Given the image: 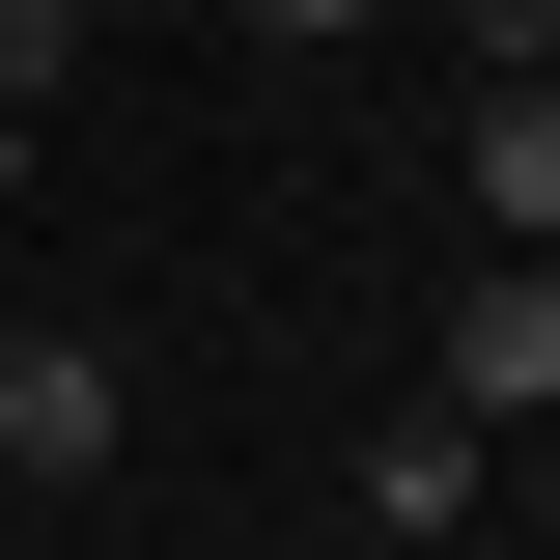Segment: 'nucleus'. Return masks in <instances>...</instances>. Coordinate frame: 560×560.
<instances>
[{"mask_svg": "<svg viewBox=\"0 0 560 560\" xmlns=\"http://www.w3.org/2000/svg\"><path fill=\"white\" fill-rule=\"evenodd\" d=\"M337 533H364V560H448V533H504V448H477L448 393H420V420H364V477H337Z\"/></svg>", "mask_w": 560, "mask_h": 560, "instance_id": "obj_1", "label": "nucleus"}, {"mask_svg": "<svg viewBox=\"0 0 560 560\" xmlns=\"http://www.w3.org/2000/svg\"><path fill=\"white\" fill-rule=\"evenodd\" d=\"M448 420H477V448L560 420V253H477V280H448Z\"/></svg>", "mask_w": 560, "mask_h": 560, "instance_id": "obj_2", "label": "nucleus"}, {"mask_svg": "<svg viewBox=\"0 0 560 560\" xmlns=\"http://www.w3.org/2000/svg\"><path fill=\"white\" fill-rule=\"evenodd\" d=\"M113 448H140L113 337H0V477H113Z\"/></svg>", "mask_w": 560, "mask_h": 560, "instance_id": "obj_3", "label": "nucleus"}, {"mask_svg": "<svg viewBox=\"0 0 560 560\" xmlns=\"http://www.w3.org/2000/svg\"><path fill=\"white\" fill-rule=\"evenodd\" d=\"M477 253H560V57L477 84Z\"/></svg>", "mask_w": 560, "mask_h": 560, "instance_id": "obj_4", "label": "nucleus"}, {"mask_svg": "<svg viewBox=\"0 0 560 560\" xmlns=\"http://www.w3.org/2000/svg\"><path fill=\"white\" fill-rule=\"evenodd\" d=\"M57 57H84V0H0V113H57Z\"/></svg>", "mask_w": 560, "mask_h": 560, "instance_id": "obj_5", "label": "nucleus"}, {"mask_svg": "<svg viewBox=\"0 0 560 560\" xmlns=\"http://www.w3.org/2000/svg\"><path fill=\"white\" fill-rule=\"evenodd\" d=\"M224 28H280V57H337V28H393V0H224Z\"/></svg>", "mask_w": 560, "mask_h": 560, "instance_id": "obj_6", "label": "nucleus"}, {"mask_svg": "<svg viewBox=\"0 0 560 560\" xmlns=\"http://www.w3.org/2000/svg\"><path fill=\"white\" fill-rule=\"evenodd\" d=\"M504 504H533V533H560V420H533V477H504Z\"/></svg>", "mask_w": 560, "mask_h": 560, "instance_id": "obj_7", "label": "nucleus"}, {"mask_svg": "<svg viewBox=\"0 0 560 560\" xmlns=\"http://www.w3.org/2000/svg\"><path fill=\"white\" fill-rule=\"evenodd\" d=\"M504 57H560V0H504Z\"/></svg>", "mask_w": 560, "mask_h": 560, "instance_id": "obj_8", "label": "nucleus"}, {"mask_svg": "<svg viewBox=\"0 0 560 560\" xmlns=\"http://www.w3.org/2000/svg\"><path fill=\"white\" fill-rule=\"evenodd\" d=\"M308 560H364V533H308Z\"/></svg>", "mask_w": 560, "mask_h": 560, "instance_id": "obj_9", "label": "nucleus"}, {"mask_svg": "<svg viewBox=\"0 0 560 560\" xmlns=\"http://www.w3.org/2000/svg\"><path fill=\"white\" fill-rule=\"evenodd\" d=\"M0 560H28V533H0Z\"/></svg>", "mask_w": 560, "mask_h": 560, "instance_id": "obj_10", "label": "nucleus"}]
</instances>
